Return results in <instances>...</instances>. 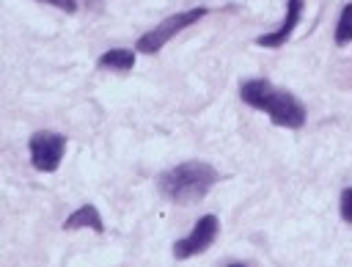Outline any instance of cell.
<instances>
[{
  "label": "cell",
  "instance_id": "cell-6",
  "mask_svg": "<svg viewBox=\"0 0 352 267\" xmlns=\"http://www.w3.org/2000/svg\"><path fill=\"white\" fill-rule=\"evenodd\" d=\"M300 14H302V0H286V17H283L280 28H278V30H272V33L258 36V39H256V44H258V47H270V50H275V47L286 44V41H289V36L294 33L297 22H300Z\"/></svg>",
  "mask_w": 352,
  "mask_h": 267
},
{
  "label": "cell",
  "instance_id": "cell-5",
  "mask_svg": "<svg viewBox=\"0 0 352 267\" xmlns=\"http://www.w3.org/2000/svg\"><path fill=\"white\" fill-rule=\"evenodd\" d=\"M217 228H220V223H217L214 215H204V217H198L195 226H192V231H190L187 237H182V239L173 242V256H176V259H190V256L204 253V250L214 242Z\"/></svg>",
  "mask_w": 352,
  "mask_h": 267
},
{
  "label": "cell",
  "instance_id": "cell-12",
  "mask_svg": "<svg viewBox=\"0 0 352 267\" xmlns=\"http://www.w3.org/2000/svg\"><path fill=\"white\" fill-rule=\"evenodd\" d=\"M228 267H248V264H242V261H234V264H228Z\"/></svg>",
  "mask_w": 352,
  "mask_h": 267
},
{
  "label": "cell",
  "instance_id": "cell-9",
  "mask_svg": "<svg viewBox=\"0 0 352 267\" xmlns=\"http://www.w3.org/2000/svg\"><path fill=\"white\" fill-rule=\"evenodd\" d=\"M336 41H338V44L352 41V3H346L344 11H341V17H338V25H336Z\"/></svg>",
  "mask_w": 352,
  "mask_h": 267
},
{
  "label": "cell",
  "instance_id": "cell-3",
  "mask_svg": "<svg viewBox=\"0 0 352 267\" xmlns=\"http://www.w3.org/2000/svg\"><path fill=\"white\" fill-rule=\"evenodd\" d=\"M206 17V8L204 6H198V8H187V11H179V14H170V17H165L160 25H154L151 30H146L140 39H138V52H146V55H154V52H160L176 33H182L184 28H190V25H195L198 19H204Z\"/></svg>",
  "mask_w": 352,
  "mask_h": 267
},
{
  "label": "cell",
  "instance_id": "cell-7",
  "mask_svg": "<svg viewBox=\"0 0 352 267\" xmlns=\"http://www.w3.org/2000/svg\"><path fill=\"white\" fill-rule=\"evenodd\" d=\"M63 228H66V231H74V228H94V231H104V223H102V215L96 212V206L82 204L80 209H74V212L63 220Z\"/></svg>",
  "mask_w": 352,
  "mask_h": 267
},
{
  "label": "cell",
  "instance_id": "cell-10",
  "mask_svg": "<svg viewBox=\"0 0 352 267\" xmlns=\"http://www.w3.org/2000/svg\"><path fill=\"white\" fill-rule=\"evenodd\" d=\"M338 209H341V217H344L346 223H352V187H346V190L341 193Z\"/></svg>",
  "mask_w": 352,
  "mask_h": 267
},
{
  "label": "cell",
  "instance_id": "cell-1",
  "mask_svg": "<svg viewBox=\"0 0 352 267\" xmlns=\"http://www.w3.org/2000/svg\"><path fill=\"white\" fill-rule=\"evenodd\" d=\"M239 96L245 105L261 110L270 116L272 124L286 127V129H300L305 124V107L302 102L289 94L286 88L272 85L270 80H248L239 85Z\"/></svg>",
  "mask_w": 352,
  "mask_h": 267
},
{
  "label": "cell",
  "instance_id": "cell-4",
  "mask_svg": "<svg viewBox=\"0 0 352 267\" xmlns=\"http://www.w3.org/2000/svg\"><path fill=\"white\" fill-rule=\"evenodd\" d=\"M28 149H30V162H33V168L41 171V173H52V171H58V165H60V160H63L66 138L58 135V132L41 129V132H33V135H30Z\"/></svg>",
  "mask_w": 352,
  "mask_h": 267
},
{
  "label": "cell",
  "instance_id": "cell-8",
  "mask_svg": "<svg viewBox=\"0 0 352 267\" xmlns=\"http://www.w3.org/2000/svg\"><path fill=\"white\" fill-rule=\"evenodd\" d=\"M132 66H135V50H129V47H113L104 55H99V69L129 72Z\"/></svg>",
  "mask_w": 352,
  "mask_h": 267
},
{
  "label": "cell",
  "instance_id": "cell-2",
  "mask_svg": "<svg viewBox=\"0 0 352 267\" xmlns=\"http://www.w3.org/2000/svg\"><path fill=\"white\" fill-rule=\"evenodd\" d=\"M217 179H220V173L209 162L187 160V162H179V165L168 168L165 173H160L157 187L168 201L179 204V206H190V204L206 198V193L217 184Z\"/></svg>",
  "mask_w": 352,
  "mask_h": 267
},
{
  "label": "cell",
  "instance_id": "cell-11",
  "mask_svg": "<svg viewBox=\"0 0 352 267\" xmlns=\"http://www.w3.org/2000/svg\"><path fill=\"white\" fill-rule=\"evenodd\" d=\"M41 3H50V6H58V8H63V11H77V6H74V0H41Z\"/></svg>",
  "mask_w": 352,
  "mask_h": 267
}]
</instances>
